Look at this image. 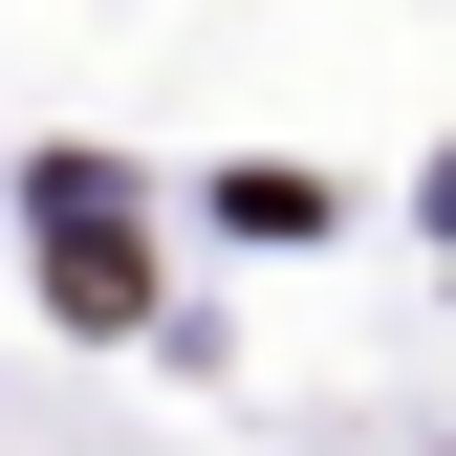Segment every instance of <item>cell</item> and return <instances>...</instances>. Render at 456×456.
<instances>
[{
	"label": "cell",
	"instance_id": "1",
	"mask_svg": "<svg viewBox=\"0 0 456 456\" xmlns=\"http://www.w3.org/2000/svg\"><path fill=\"white\" fill-rule=\"evenodd\" d=\"M44 282H66V326H131V305H152V261L109 240V217H66V261H44Z\"/></svg>",
	"mask_w": 456,
	"mask_h": 456
}]
</instances>
